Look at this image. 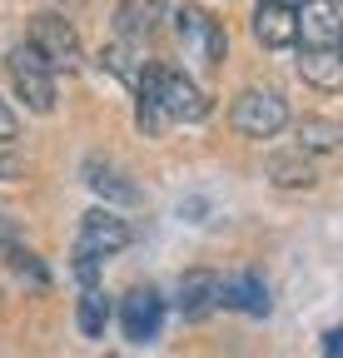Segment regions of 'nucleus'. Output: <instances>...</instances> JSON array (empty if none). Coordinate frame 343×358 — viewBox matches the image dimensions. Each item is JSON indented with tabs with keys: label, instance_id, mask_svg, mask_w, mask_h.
Returning a JSON list of instances; mask_svg holds the SVG:
<instances>
[{
	"label": "nucleus",
	"instance_id": "obj_1",
	"mask_svg": "<svg viewBox=\"0 0 343 358\" xmlns=\"http://www.w3.org/2000/svg\"><path fill=\"white\" fill-rule=\"evenodd\" d=\"M135 120L145 134H164V124H199L209 115V95L184 75V70H169V65H145L140 85H135Z\"/></svg>",
	"mask_w": 343,
	"mask_h": 358
},
{
	"label": "nucleus",
	"instance_id": "obj_2",
	"mask_svg": "<svg viewBox=\"0 0 343 358\" xmlns=\"http://www.w3.org/2000/svg\"><path fill=\"white\" fill-rule=\"evenodd\" d=\"M169 20H175V35H180V50H184V65H189V70L214 75V70L224 65V55H229V35H224V25L214 20L209 10L180 6Z\"/></svg>",
	"mask_w": 343,
	"mask_h": 358
},
{
	"label": "nucleus",
	"instance_id": "obj_3",
	"mask_svg": "<svg viewBox=\"0 0 343 358\" xmlns=\"http://www.w3.org/2000/svg\"><path fill=\"white\" fill-rule=\"evenodd\" d=\"M6 70H10V85H15V95L25 100V110H35V115L55 110V70L45 65V55H40L30 40L10 45Z\"/></svg>",
	"mask_w": 343,
	"mask_h": 358
},
{
	"label": "nucleus",
	"instance_id": "obj_4",
	"mask_svg": "<svg viewBox=\"0 0 343 358\" xmlns=\"http://www.w3.org/2000/svg\"><path fill=\"white\" fill-rule=\"evenodd\" d=\"M229 124L244 134V140H274V134L289 124V105L279 90H244L229 110Z\"/></svg>",
	"mask_w": 343,
	"mask_h": 358
},
{
	"label": "nucleus",
	"instance_id": "obj_5",
	"mask_svg": "<svg viewBox=\"0 0 343 358\" xmlns=\"http://www.w3.org/2000/svg\"><path fill=\"white\" fill-rule=\"evenodd\" d=\"M40 55H45V65L60 75H70V70H80V35H75V25L65 20V15H55V10H45V15H35L30 20V35H25Z\"/></svg>",
	"mask_w": 343,
	"mask_h": 358
},
{
	"label": "nucleus",
	"instance_id": "obj_6",
	"mask_svg": "<svg viewBox=\"0 0 343 358\" xmlns=\"http://www.w3.org/2000/svg\"><path fill=\"white\" fill-rule=\"evenodd\" d=\"M124 244H130V224H124L110 204H105V209H90V214L80 219L75 254H85V259H110V254H119Z\"/></svg>",
	"mask_w": 343,
	"mask_h": 358
},
{
	"label": "nucleus",
	"instance_id": "obj_7",
	"mask_svg": "<svg viewBox=\"0 0 343 358\" xmlns=\"http://www.w3.org/2000/svg\"><path fill=\"white\" fill-rule=\"evenodd\" d=\"M119 329H124V338H130V343H154L159 329H164V299H159L149 284L130 289V294L119 299Z\"/></svg>",
	"mask_w": 343,
	"mask_h": 358
},
{
	"label": "nucleus",
	"instance_id": "obj_8",
	"mask_svg": "<svg viewBox=\"0 0 343 358\" xmlns=\"http://www.w3.org/2000/svg\"><path fill=\"white\" fill-rule=\"evenodd\" d=\"M343 6L338 0H304L293 10V45H338Z\"/></svg>",
	"mask_w": 343,
	"mask_h": 358
},
{
	"label": "nucleus",
	"instance_id": "obj_9",
	"mask_svg": "<svg viewBox=\"0 0 343 358\" xmlns=\"http://www.w3.org/2000/svg\"><path fill=\"white\" fill-rule=\"evenodd\" d=\"M164 20H169L164 0H119V6H115V35H119V40H130V45L154 40Z\"/></svg>",
	"mask_w": 343,
	"mask_h": 358
},
{
	"label": "nucleus",
	"instance_id": "obj_10",
	"mask_svg": "<svg viewBox=\"0 0 343 358\" xmlns=\"http://www.w3.org/2000/svg\"><path fill=\"white\" fill-rule=\"evenodd\" d=\"M219 308H239V313H249V319H269L274 299H269V284L254 274V268H244V274L219 279Z\"/></svg>",
	"mask_w": 343,
	"mask_h": 358
},
{
	"label": "nucleus",
	"instance_id": "obj_11",
	"mask_svg": "<svg viewBox=\"0 0 343 358\" xmlns=\"http://www.w3.org/2000/svg\"><path fill=\"white\" fill-rule=\"evenodd\" d=\"M175 308H180V319H184V324L209 319V313L219 308V274H209V268H189V274L180 279V299H175Z\"/></svg>",
	"mask_w": 343,
	"mask_h": 358
},
{
	"label": "nucleus",
	"instance_id": "obj_12",
	"mask_svg": "<svg viewBox=\"0 0 343 358\" xmlns=\"http://www.w3.org/2000/svg\"><path fill=\"white\" fill-rule=\"evenodd\" d=\"M298 75L314 90L333 95V90H343V50L338 45H298Z\"/></svg>",
	"mask_w": 343,
	"mask_h": 358
},
{
	"label": "nucleus",
	"instance_id": "obj_13",
	"mask_svg": "<svg viewBox=\"0 0 343 358\" xmlns=\"http://www.w3.org/2000/svg\"><path fill=\"white\" fill-rule=\"evenodd\" d=\"M85 185H90L105 204H140V189L130 185V174L105 164V159H85Z\"/></svg>",
	"mask_w": 343,
	"mask_h": 358
},
{
	"label": "nucleus",
	"instance_id": "obj_14",
	"mask_svg": "<svg viewBox=\"0 0 343 358\" xmlns=\"http://www.w3.org/2000/svg\"><path fill=\"white\" fill-rule=\"evenodd\" d=\"M264 174H269L274 189H314V185H319V174H314V164H309L304 150L269 155V159H264Z\"/></svg>",
	"mask_w": 343,
	"mask_h": 358
},
{
	"label": "nucleus",
	"instance_id": "obj_15",
	"mask_svg": "<svg viewBox=\"0 0 343 358\" xmlns=\"http://www.w3.org/2000/svg\"><path fill=\"white\" fill-rule=\"evenodd\" d=\"M254 40H259L264 50H289L293 45V10L259 0V10H254Z\"/></svg>",
	"mask_w": 343,
	"mask_h": 358
},
{
	"label": "nucleus",
	"instance_id": "obj_16",
	"mask_svg": "<svg viewBox=\"0 0 343 358\" xmlns=\"http://www.w3.org/2000/svg\"><path fill=\"white\" fill-rule=\"evenodd\" d=\"M293 134H298V150H304V155H333L343 145V124H333L323 115H304L293 124Z\"/></svg>",
	"mask_w": 343,
	"mask_h": 358
},
{
	"label": "nucleus",
	"instance_id": "obj_17",
	"mask_svg": "<svg viewBox=\"0 0 343 358\" xmlns=\"http://www.w3.org/2000/svg\"><path fill=\"white\" fill-rule=\"evenodd\" d=\"M75 324H80L85 338H105V329H110V299H105L100 284H85L80 308H75Z\"/></svg>",
	"mask_w": 343,
	"mask_h": 358
},
{
	"label": "nucleus",
	"instance_id": "obj_18",
	"mask_svg": "<svg viewBox=\"0 0 343 358\" xmlns=\"http://www.w3.org/2000/svg\"><path fill=\"white\" fill-rule=\"evenodd\" d=\"M0 259H6V264H10V274L25 279L30 289H50V268L40 264L30 249H20V244H0Z\"/></svg>",
	"mask_w": 343,
	"mask_h": 358
},
{
	"label": "nucleus",
	"instance_id": "obj_19",
	"mask_svg": "<svg viewBox=\"0 0 343 358\" xmlns=\"http://www.w3.org/2000/svg\"><path fill=\"white\" fill-rule=\"evenodd\" d=\"M100 65H105V70H110V75H119V80H124V85H130V90H135V85H140V75H145V65H149V60H145V55H135V50H130V40H119V45H110V50H100Z\"/></svg>",
	"mask_w": 343,
	"mask_h": 358
},
{
	"label": "nucleus",
	"instance_id": "obj_20",
	"mask_svg": "<svg viewBox=\"0 0 343 358\" xmlns=\"http://www.w3.org/2000/svg\"><path fill=\"white\" fill-rule=\"evenodd\" d=\"M20 174H25V159H20L15 140H0V185H15Z\"/></svg>",
	"mask_w": 343,
	"mask_h": 358
},
{
	"label": "nucleus",
	"instance_id": "obj_21",
	"mask_svg": "<svg viewBox=\"0 0 343 358\" xmlns=\"http://www.w3.org/2000/svg\"><path fill=\"white\" fill-rule=\"evenodd\" d=\"M15 134H20V120H15V110L6 100H0V140H15Z\"/></svg>",
	"mask_w": 343,
	"mask_h": 358
},
{
	"label": "nucleus",
	"instance_id": "obj_22",
	"mask_svg": "<svg viewBox=\"0 0 343 358\" xmlns=\"http://www.w3.org/2000/svg\"><path fill=\"white\" fill-rule=\"evenodd\" d=\"M323 353H343V329H328L323 334Z\"/></svg>",
	"mask_w": 343,
	"mask_h": 358
},
{
	"label": "nucleus",
	"instance_id": "obj_23",
	"mask_svg": "<svg viewBox=\"0 0 343 358\" xmlns=\"http://www.w3.org/2000/svg\"><path fill=\"white\" fill-rule=\"evenodd\" d=\"M269 6H289V10H298V6H304V0H269Z\"/></svg>",
	"mask_w": 343,
	"mask_h": 358
},
{
	"label": "nucleus",
	"instance_id": "obj_24",
	"mask_svg": "<svg viewBox=\"0 0 343 358\" xmlns=\"http://www.w3.org/2000/svg\"><path fill=\"white\" fill-rule=\"evenodd\" d=\"M65 6H80V0H65Z\"/></svg>",
	"mask_w": 343,
	"mask_h": 358
}]
</instances>
